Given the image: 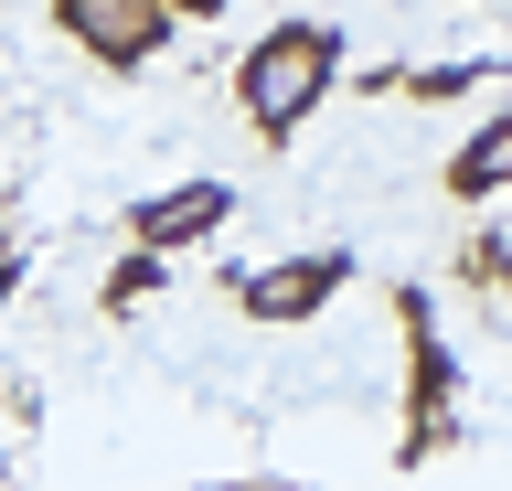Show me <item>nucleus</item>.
I'll return each mask as SVG.
<instances>
[{"mask_svg": "<svg viewBox=\"0 0 512 491\" xmlns=\"http://www.w3.org/2000/svg\"><path fill=\"white\" fill-rule=\"evenodd\" d=\"M331 75H342V43L320 33V22H278V33H256V54L235 65V97H246V118L267 139H288L331 97Z\"/></svg>", "mask_w": 512, "mask_h": 491, "instance_id": "f257e3e1", "label": "nucleus"}, {"mask_svg": "<svg viewBox=\"0 0 512 491\" xmlns=\"http://www.w3.org/2000/svg\"><path fill=\"white\" fill-rule=\"evenodd\" d=\"M54 22L86 43L96 65H150L171 33V0H54Z\"/></svg>", "mask_w": 512, "mask_h": 491, "instance_id": "f03ea898", "label": "nucleus"}, {"mask_svg": "<svg viewBox=\"0 0 512 491\" xmlns=\"http://www.w3.org/2000/svg\"><path fill=\"white\" fill-rule=\"evenodd\" d=\"M342 278H352V257H342V246H310V257H278V267H246V278H235V299H246V310H256V321H310V310H320V299H331V289H342Z\"/></svg>", "mask_w": 512, "mask_h": 491, "instance_id": "7ed1b4c3", "label": "nucleus"}, {"mask_svg": "<svg viewBox=\"0 0 512 491\" xmlns=\"http://www.w3.org/2000/svg\"><path fill=\"white\" fill-rule=\"evenodd\" d=\"M224 214H235V193L224 182H192V193H160V203H139V246H192V235H214Z\"/></svg>", "mask_w": 512, "mask_h": 491, "instance_id": "20e7f679", "label": "nucleus"}, {"mask_svg": "<svg viewBox=\"0 0 512 491\" xmlns=\"http://www.w3.org/2000/svg\"><path fill=\"white\" fill-rule=\"evenodd\" d=\"M448 182H459V193H502V182H512V118H491V129L448 161Z\"/></svg>", "mask_w": 512, "mask_h": 491, "instance_id": "39448f33", "label": "nucleus"}, {"mask_svg": "<svg viewBox=\"0 0 512 491\" xmlns=\"http://www.w3.org/2000/svg\"><path fill=\"white\" fill-rule=\"evenodd\" d=\"M171 11H224V0H171Z\"/></svg>", "mask_w": 512, "mask_h": 491, "instance_id": "423d86ee", "label": "nucleus"}]
</instances>
